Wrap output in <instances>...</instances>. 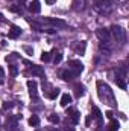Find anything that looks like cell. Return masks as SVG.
<instances>
[{
    "instance_id": "16",
    "label": "cell",
    "mask_w": 129,
    "mask_h": 131,
    "mask_svg": "<svg viewBox=\"0 0 129 131\" xmlns=\"http://www.w3.org/2000/svg\"><path fill=\"white\" fill-rule=\"evenodd\" d=\"M61 76H62V79H64V81H70V79H73L76 75L73 73V70H62Z\"/></svg>"
},
{
    "instance_id": "15",
    "label": "cell",
    "mask_w": 129,
    "mask_h": 131,
    "mask_svg": "<svg viewBox=\"0 0 129 131\" xmlns=\"http://www.w3.org/2000/svg\"><path fill=\"white\" fill-rule=\"evenodd\" d=\"M61 107H67V105H70L71 104V96L68 95V93H64L62 96H61Z\"/></svg>"
},
{
    "instance_id": "27",
    "label": "cell",
    "mask_w": 129,
    "mask_h": 131,
    "mask_svg": "<svg viewBox=\"0 0 129 131\" xmlns=\"http://www.w3.org/2000/svg\"><path fill=\"white\" fill-rule=\"evenodd\" d=\"M14 107V102H5L3 104V110H9V108H12Z\"/></svg>"
},
{
    "instance_id": "1",
    "label": "cell",
    "mask_w": 129,
    "mask_h": 131,
    "mask_svg": "<svg viewBox=\"0 0 129 131\" xmlns=\"http://www.w3.org/2000/svg\"><path fill=\"white\" fill-rule=\"evenodd\" d=\"M97 93H99V98L102 99L105 104L112 105V107H115V105H117L112 90H111V89H109V85H108V84H105L103 81H99V82H97Z\"/></svg>"
},
{
    "instance_id": "14",
    "label": "cell",
    "mask_w": 129,
    "mask_h": 131,
    "mask_svg": "<svg viewBox=\"0 0 129 131\" xmlns=\"http://www.w3.org/2000/svg\"><path fill=\"white\" fill-rule=\"evenodd\" d=\"M41 21H46V23H50V25H55V26H65L64 20H55V18H43Z\"/></svg>"
},
{
    "instance_id": "8",
    "label": "cell",
    "mask_w": 129,
    "mask_h": 131,
    "mask_svg": "<svg viewBox=\"0 0 129 131\" xmlns=\"http://www.w3.org/2000/svg\"><path fill=\"white\" fill-rule=\"evenodd\" d=\"M96 35H97V38H99L100 41H111V34H109L108 29L100 28V29L96 31Z\"/></svg>"
},
{
    "instance_id": "17",
    "label": "cell",
    "mask_w": 129,
    "mask_h": 131,
    "mask_svg": "<svg viewBox=\"0 0 129 131\" xmlns=\"http://www.w3.org/2000/svg\"><path fill=\"white\" fill-rule=\"evenodd\" d=\"M93 117L96 119L99 124H102V111L97 107H93Z\"/></svg>"
},
{
    "instance_id": "32",
    "label": "cell",
    "mask_w": 129,
    "mask_h": 131,
    "mask_svg": "<svg viewBox=\"0 0 129 131\" xmlns=\"http://www.w3.org/2000/svg\"><path fill=\"white\" fill-rule=\"evenodd\" d=\"M106 117H108V119H112V111H108V113H106Z\"/></svg>"
},
{
    "instance_id": "35",
    "label": "cell",
    "mask_w": 129,
    "mask_h": 131,
    "mask_svg": "<svg viewBox=\"0 0 129 131\" xmlns=\"http://www.w3.org/2000/svg\"><path fill=\"white\" fill-rule=\"evenodd\" d=\"M85 124H87V125H90V124H91V117H87V121H85Z\"/></svg>"
},
{
    "instance_id": "31",
    "label": "cell",
    "mask_w": 129,
    "mask_h": 131,
    "mask_svg": "<svg viewBox=\"0 0 129 131\" xmlns=\"http://www.w3.org/2000/svg\"><path fill=\"white\" fill-rule=\"evenodd\" d=\"M62 131H74V128L73 127H65V128H62Z\"/></svg>"
},
{
    "instance_id": "7",
    "label": "cell",
    "mask_w": 129,
    "mask_h": 131,
    "mask_svg": "<svg viewBox=\"0 0 129 131\" xmlns=\"http://www.w3.org/2000/svg\"><path fill=\"white\" fill-rule=\"evenodd\" d=\"M68 64H70V70H73V73H74L76 76L84 70V64H82L81 61H78V60H71Z\"/></svg>"
},
{
    "instance_id": "30",
    "label": "cell",
    "mask_w": 129,
    "mask_h": 131,
    "mask_svg": "<svg viewBox=\"0 0 129 131\" xmlns=\"http://www.w3.org/2000/svg\"><path fill=\"white\" fill-rule=\"evenodd\" d=\"M11 73L12 75H17V67L15 66H11Z\"/></svg>"
},
{
    "instance_id": "10",
    "label": "cell",
    "mask_w": 129,
    "mask_h": 131,
    "mask_svg": "<svg viewBox=\"0 0 129 131\" xmlns=\"http://www.w3.org/2000/svg\"><path fill=\"white\" fill-rule=\"evenodd\" d=\"M29 70H31V73L35 75V76H44V69L41 67V66H35V64H29Z\"/></svg>"
},
{
    "instance_id": "6",
    "label": "cell",
    "mask_w": 129,
    "mask_h": 131,
    "mask_svg": "<svg viewBox=\"0 0 129 131\" xmlns=\"http://www.w3.org/2000/svg\"><path fill=\"white\" fill-rule=\"evenodd\" d=\"M67 117L71 121V124H74V125H76V124L79 122L81 114H79V111H78L76 108H71V107H70V108L67 110Z\"/></svg>"
},
{
    "instance_id": "5",
    "label": "cell",
    "mask_w": 129,
    "mask_h": 131,
    "mask_svg": "<svg viewBox=\"0 0 129 131\" xmlns=\"http://www.w3.org/2000/svg\"><path fill=\"white\" fill-rule=\"evenodd\" d=\"M28 89H29V95H31V98L32 101H38V90H36V81H33V79H29L28 81Z\"/></svg>"
},
{
    "instance_id": "4",
    "label": "cell",
    "mask_w": 129,
    "mask_h": 131,
    "mask_svg": "<svg viewBox=\"0 0 129 131\" xmlns=\"http://www.w3.org/2000/svg\"><path fill=\"white\" fill-rule=\"evenodd\" d=\"M18 119H21V114H18L15 117H8L6 124H5V128L8 131H17V121Z\"/></svg>"
},
{
    "instance_id": "33",
    "label": "cell",
    "mask_w": 129,
    "mask_h": 131,
    "mask_svg": "<svg viewBox=\"0 0 129 131\" xmlns=\"http://www.w3.org/2000/svg\"><path fill=\"white\" fill-rule=\"evenodd\" d=\"M55 2H56V0H46V3H47V5H53Z\"/></svg>"
},
{
    "instance_id": "21",
    "label": "cell",
    "mask_w": 129,
    "mask_h": 131,
    "mask_svg": "<svg viewBox=\"0 0 129 131\" xmlns=\"http://www.w3.org/2000/svg\"><path fill=\"white\" fill-rule=\"evenodd\" d=\"M59 95H61V90H59V89H53L47 96H49V99H56Z\"/></svg>"
},
{
    "instance_id": "2",
    "label": "cell",
    "mask_w": 129,
    "mask_h": 131,
    "mask_svg": "<svg viewBox=\"0 0 129 131\" xmlns=\"http://www.w3.org/2000/svg\"><path fill=\"white\" fill-rule=\"evenodd\" d=\"M115 8V0H96L94 2V9L99 14L108 15L114 11Z\"/></svg>"
},
{
    "instance_id": "25",
    "label": "cell",
    "mask_w": 129,
    "mask_h": 131,
    "mask_svg": "<svg viewBox=\"0 0 129 131\" xmlns=\"http://www.w3.org/2000/svg\"><path fill=\"white\" fill-rule=\"evenodd\" d=\"M49 121H50L52 124H58V122H59V116L55 114V113H53V114H49Z\"/></svg>"
},
{
    "instance_id": "36",
    "label": "cell",
    "mask_w": 129,
    "mask_h": 131,
    "mask_svg": "<svg viewBox=\"0 0 129 131\" xmlns=\"http://www.w3.org/2000/svg\"><path fill=\"white\" fill-rule=\"evenodd\" d=\"M97 131H103V130H102V128H99V130H97Z\"/></svg>"
},
{
    "instance_id": "11",
    "label": "cell",
    "mask_w": 129,
    "mask_h": 131,
    "mask_svg": "<svg viewBox=\"0 0 129 131\" xmlns=\"http://www.w3.org/2000/svg\"><path fill=\"white\" fill-rule=\"evenodd\" d=\"M29 11L33 12V14H38V12L41 11V3H40L38 0H32V2L29 3Z\"/></svg>"
},
{
    "instance_id": "22",
    "label": "cell",
    "mask_w": 129,
    "mask_h": 131,
    "mask_svg": "<svg viewBox=\"0 0 129 131\" xmlns=\"http://www.w3.org/2000/svg\"><path fill=\"white\" fill-rule=\"evenodd\" d=\"M53 53H55V57H53V63H55V64H59V63L62 61V53H61V52H56V50H55Z\"/></svg>"
},
{
    "instance_id": "3",
    "label": "cell",
    "mask_w": 129,
    "mask_h": 131,
    "mask_svg": "<svg viewBox=\"0 0 129 131\" xmlns=\"http://www.w3.org/2000/svg\"><path fill=\"white\" fill-rule=\"evenodd\" d=\"M109 34H111V35L114 37V40H115V41H119L120 44H125V43H126V32H125V29H123V28H120V26L114 25V26H111Z\"/></svg>"
},
{
    "instance_id": "26",
    "label": "cell",
    "mask_w": 129,
    "mask_h": 131,
    "mask_svg": "<svg viewBox=\"0 0 129 131\" xmlns=\"http://www.w3.org/2000/svg\"><path fill=\"white\" fill-rule=\"evenodd\" d=\"M41 61H43V63H49V61H50V53H49V52H43Z\"/></svg>"
},
{
    "instance_id": "18",
    "label": "cell",
    "mask_w": 129,
    "mask_h": 131,
    "mask_svg": "<svg viewBox=\"0 0 129 131\" xmlns=\"http://www.w3.org/2000/svg\"><path fill=\"white\" fill-rule=\"evenodd\" d=\"M84 85H81V84H76L74 85V95H76V98H81V96H84Z\"/></svg>"
},
{
    "instance_id": "24",
    "label": "cell",
    "mask_w": 129,
    "mask_h": 131,
    "mask_svg": "<svg viewBox=\"0 0 129 131\" xmlns=\"http://www.w3.org/2000/svg\"><path fill=\"white\" fill-rule=\"evenodd\" d=\"M9 11L17 12V14H21V12H23V9H21V6H20V5H11V6H9Z\"/></svg>"
},
{
    "instance_id": "23",
    "label": "cell",
    "mask_w": 129,
    "mask_h": 131,
    "mask_svg": "<svg viewBox=\"0 0 129 131\" xmlns=\"http://www.w3.org/2000/svg\"><path fill=\"white\" fill-rule=\"evenodd\" d=\"M115 82H117V85H119L122 90H126V89H128V85H126V82L123 81V78H115Z\"/></svg>"
},
{
    "instance_id": "13",
    "label": "cell",
    "mask_w": 129,
    "mask_h": 131,
    "mask_svg": "<svg viewBox=\"0 0 129 131\" xmlns=\"http://www.w3.org/2000/svg\"><path fill=\"white\" fill-rule=\"evenodd\" d=\"M73 9L74 11H84L85 9V0H73Z\"/></svg>"
},
{
    "instance_id": "28",
    "label": "cell",
    "mask_w": 129,
    "mask_h": 131,
    "mask_svg": "<svg viewBox=\"0 0 129 131\" xmlns=\"http://www.w3.org/2000/svg\"><path fill=\"white\" fill-rule=\"evenodd\" d=\"M3 81H5V70H3V67L0 66V84H3Z\"/></svg>"
},
{
    "instance_id": "19",
    "label": "cell",
    "mask_w": 129,
    "mask_h": 131,
    "mask_svg": "<svg viewBox=\"0 0 129 131\" xmlns=\"http://www.w3.org/2000/svg\"><path fill=\"white\" fill-rule=\"evenodd\" d=\"M119 122L115 121V119H111V122H109V125H108V131H119Z\"/></svg>"
},
{
    "instance_id": "9",
    "label": "cell",
    "mask_w": 129,
    "mask_h": 131,
    "mask_svg": "<svg viewBox=\"0 0 129 131\" xmlns=\"http://www.w3.org/2000/svg\"><path fill=\"white\" fill-rule=\"evenodd\" d=\"M85 47H87V43L85 41H78L73 44V50L78 53V55H84L85 53Z\"/></svg>"
},
{
    "instance_id": "34",
    "label": "cell",
    "mask_w": 129,
    "mask_h": 131,
    "mask_svg": "<svg viewBox=\"0 0 129 131\" xmlns=\"http://www.w3.org/2000/svg\"><path fill=\"white\" fill-rule=\"evenodd\" d=\"M3 21H6V20H5V17H3V14L0 12V23H3Z\"/></svg>"
},
{
    "instance_id": "12",
    "label": "cell",
    "mask_w": 129,
    "mask_h": 131,
    "mask_svg": "<svg viewBox=\"0 0 129 131\" xmlns=\"http://www.w3.org/2000/svg\"><path fill=\"white\" fill-rule=\"evenodd\" d=\"M20 35H21V29H20L18 26H11L9 34H8V37H9V38H18Z\"/></svg>"
},
{
    "instance_id": "29",
    "label": "cell",
    "mask_w": 129,
    "mask_h": 131,
    "mask_svg": "<svg viewBox=\"0 0 129 131\" xmlns=\"http://www.w3.org/2000/svg\"><path fill=\"white\" fill-rule=\"evenodd\" d=\"M23 49H24V50L28 52V55H33V50H32V49H31V47H29V46H24Z\"/></svg>"
},
{
    "instance_id": "20",
    "label": "cell",
    "mask_w": 129,
    "mask_h": 131,
    "mask_svg": "<svg viewBox=\"0 0 129 131\" xmlns=\"http://www.w3.org/2000/svg\"><path fill=\"white\" fill-rule=\"evenodd\" d=\"M29 125H31V127H38V125H40V117H38L36 114H32V116H31Z\"/></svg>"
}]
</instances>
